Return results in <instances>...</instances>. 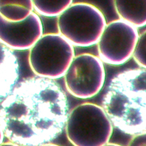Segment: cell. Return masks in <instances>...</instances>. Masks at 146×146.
<instances>
[{
    "mask_svg": "<svg viewBox=\"0 0 146 146\" xmlns=\"http://www.w3.org/2000/svg\"><path fill=\"white\" fill-rule=\"evenodd\" d=\"M120 19L136 28L146 23V0H113Z\"/></svg>",
    "mask_w": 146,
    "mask_h": 146,
    "instance_id": "obj_10",
    "label": "cell"
},
{
    "mask_svg": "<svg viewBox=\"0 0 146 146\" xmlns=\"http://www.w3.org/2000/svg\"><path fill=\"white\" fill-rule=\"evenodd\" d=\"M0 146H21L16 143H12V142H7V143H2L0 144Z\"/></svg>",
    "mask_w": 146,
    "mask_h": 146,
    "instance_id": "obj_15",
    "label": "cell"
},
{
    "mask_svg": "<svg viewBox=\"0 0 146 146\" xmlns=\"http://www.w3.org/2000/svg\"><path fill=\"white\" fill-rule=\"evenodd\" d=\"M36 14L45 17L58 16L73 3V0H32Z\"/></svg>",
    "mask_w": 146,
    "mask_h": 146,
    "instance_id": "obj_12",
    "label": "cell"
},
{
    "mask_svg": "<svg viewBox=\"0 0 146 146\" xmlns=\"http://www.w3.org/2000/svg\"><path fill=\"white\" fill-rule=\"evenodd\" d=\"M20 65L13 50L0 43V104L18 83Z\"/></svg>",
    "mask_w": 146,
    "mask_h": 146,
    "instance_id": "obj_9",
    "label": "cell"
},
{
    "mask_svg": "<svg viewBox=\"0 0 146 146\" xmlns=\"http://www.w3.org/2000/svg\"><path fill=\"white\" fill-rule=\"evenodd\" d=\"M145 32L144 31L139 35L138 40L131 56L135 62L143 69H145Z\"/></svg>",
    "mask_w": 146,
    "mask_h": 146,
    "instance_id": "obj_13",
    "label": "cell"
},
{
    "mask_svg": "<svg viewBox=\"0 0 146 146\" xmlns=\"http://www.w3.org/2000/svg\"><path fill=\"white\" fill-rule=\"evenodd\" d=\"M39 146H59L58 145H56V144H53V143H45V144H42V145H40Z\"/></svg>",
    "mask_w": 146,
    "mask_h": 146,
    "instance_id": "obj_17",
    "label": "cell"
},
{
    "mask_svg": "<svg viewBox=\"0 0 146 146\" xmlns=\"http://www.w3.org/2000/svg\"><path fill=\"white\" fill-rule=\"evenodd\" d=\"M4 137H5V135H4L3 130H2V126H1V124H0V144L3 143Z\"/></svg>",
    "mask_w": 146,
    "mask_h": 146,
    "instance_id": "obj_16",
    "label": "cell"
},
{
    "mask_svg": "<svg viewBox=\"0 0 146 146\" xmlns=\"http://www.w3.org/2000/svg\"><path fill=\"white\" fill-rule=\"evenodd\" d=\"M146 71L139 68L120 72L110 82L102 107L113 126L128 135L145 132Z\"/></svg>",
    "mask_w": 146,
    "mask_h": 146,
    "instance_id": "obj_2",
    "label": "cell"
},
{
    "mask_svg": "<svg viewBox=\"0 0 146 146\" xmlns=\"http://www.w3.org/2000/svg\"><path fill=\"white\" fill-rule=\"evenodd\" d=\"M42 35V23L35 12L17 22L6 20L0 15V43L10 50H29Z\"/></svg>",
    "mask_w": 146,
    "mask_h": 146,
    "instance_id": "obj_8",
    "label": "cell"
},
{
    "mask_svg": "<svg viewBox=\"0 0 146 146\" xmlns=\"http://www.w3.org/2000/svg\"><path fill=\"white\" fill-rule=\"evenodd\" d=\"M128 146H146L145 132L134 135L129 143Z\"/></svg>",
    "mask_w": 146,
    "mask_h": 146,
    "instance_id": "obj_14",
    "label": "cell"
},
{
    "mask_svg": "<svg viewBox=\"0 0 146 146\" xmlns=\"http://www.w3.org/2000/svg\"><path fill=\"white\" fill-rule=\"evenodd\" d=\"M106 24L102 12L86 2L70 5L58 15L57 21L58 34L76 47L97 43Z\"/></svg>",
    "mask_w": 146,
    "mask_h": 146,
    "instance_id": "obj_4",
    "label": "cell"
},
{
    "mask_svg": "<svg viewBox=\"0 0 146 146\" xmlns=\"http://www.w3.org/2000/svg\"><path fill=\"white\" fill-rule=\"evenodd\" d=\"M66 90L78 99L96 96L103 88L105 70L100 58L91 53L75 56L64 75Z\"/></svg>",
    "mask_w": 146,
    "mask_h": 146,
    "instance_id": "obj_6",
    "label": "cell"
},
{
    "mask_svg": "<svg viewBox=\"0 0 146 146\" xmlns=\"http://www.w3.org/2000/svg\"><path fill=\"white\" fill-rule=\"evenodd\" d=\"M74 57L72 45L59 34L49 33L30 48L29 62L36 76L54 80L64 77Z\"/></svg>",
    "mask_w": 146,
    "mask_h": 146,
    "instance_id": "obj_5",
    "label": "cell"
},
{
    "mask_svg": "<svg viewBox=\"0 0 146 146\" xmlns=\"http://www.w3.org/2000/svg\"><path fill=\"white\" fill-rule=\"evenodd\" d=\"M68 113V100L60 86L36 76L17 83L0 104V124L12 143L39 146L62 134Z\"/></svg>",
    "mask_w": 146,
    "mask_h": 146,
    "instance_id": "obj_1",
    "label": "cell"
},
{
    "mask_svg": "<svg viewBox=\"0 0 146 146\" xmlns=\"http://www.w3.org/2000/svg\"><path fill=\"white\" fill-rule=\"evenodd\" d=\"M138 36L137 29L121 19L107 23L96 43L99 58L113 66L126 63L132 56Z\"/></svg>",
    "mask_w": 146,
    "mask_h": 146,
    "instance_id": "obj_7",
    "label": "cell"
},
{
    "mask_svg": "<svg viewBox=\"0 0 146 146\" xmlns=\"http://www.w3.org/2000/svg\"><path fill=\"white\" fill-rule=\"evenodd\" d=\"M103 146H121V145H118V144H115V143H108Z\"/></svg>",
    "mask_w": 146,
    "mask_h": 146,
    "instance_id": "obj_18",
    "label": "cell"
},
{
    "mask_svg": "<svg viewBox=\"0 0 146 146\" xmlns=\"http://www.w3.org/2000/svg\"><path fill=\"white\" fill-rule=\"evenodd\" d=\"M32 0H0V15L10 21H21L33 12Z\"/></svg>",
    "mask_w": 146,
    "mask_h": 146,
    "instance_id": "obj_11",
    "label": "cell"
},
{
    "mask_svg": "<svg viewBox=\"0 0 146 146\" xmlns=\"http://www.w3.org/2000/svg\"><path fill=\"white\" fill-rule=\"evenodd\" d=\"M64 129L74 146H103L109 143L113 126L101 106L84 102L69 112Z\"/></svg>",
    "mask_w": 146,
    "mask_h": 146,
    "instance_id": "obj_3",
    "label": "cell"
}]
</instances>
